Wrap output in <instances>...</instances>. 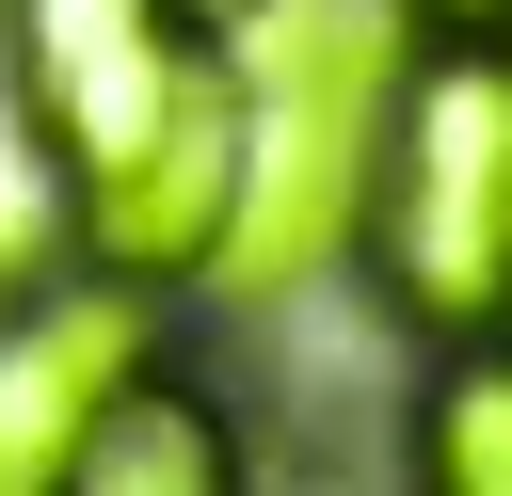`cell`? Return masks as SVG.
<instances>
[{"mask_svg": "<svg viewBox=\"0 0 512 496\" xmlns=\"http://www.w3.org/2000/svg\"><path fill=\"white\" fill-rule=\"evenodd\" d=\"M240 464H256V416H240V400H224V384L160 336V352L96 400V432H80V464H64V480H112V496H192V480H240Z\"/></svg>", "mask_w": 512, "mask_h": 496, "instance_id": "5", "label": "cell"}, {"mask_svg": "<svg viewBox=\"0 0 512 496\" xmlns=\"http://www.w3.org/2000/svg\"><path fill=\"white\" fill-rule=\"evenodd\" d=\"M400 464H416L432 496H512V336H448V352H416Z\"/></svg>", "mask_w": 512, "mask_h": 496, "instance_id": "6", "label": "cell"}, {"mask_svg": "<svg viewBox=\"0 0 512 496\" xmlns=\"http://www.w3.org/2000/svg\"><path fill=\"white\" fill-rule=\"evenodd\" d=\"M192 16H208V32H256V16H272V0H192Z\"/></svg>", "mask_w": 512, "mask_h": 496, "instance_id": "8", "label": "cell"}, {"mask_svg": "<svg viewBox=\"0 0 512 496\" xmlns=\"http://www.w3.org/2000/svg\"><path fill=\"white\" fill-rule=\"evenodd\" d=\"M352 288L400 352L512 336V48L496 32H416L400 48L368 208H352Z\"/></svg>", "mask_w": 512, "mask_h": 496, "instance_id": "3", "label": "cell"}, {"mask_svg": "<svg viewBox=\"0 0 512 496\" xmlns=\"http://www.w3.org/2000/svg\"><path fill=\"white\" fill-rule=\"evenodd\" d=\"M400 32H496L512 48V0H400Z\"/></svg>", "mask_w": 512, "mask_h": 496, "instance_id": "7", "label": "cell"}, {"mask_svg": "<svg viewBox=\"0 0 512 496\" xmlns=\"http://www.w3.org/2000/svg\"><path fill=\"white\" fill-rule=\"evenodd\" d=\"M400 48H416L400 0H272L240 32V208H224V256L192 304L304 320L320 288H352V208H368Z\"/></svg>", "mask_w": 512, "mask_h": 496, "instance_id": "2", "label": "cell"}, {"mask_svg": "<svg viewBox=\"0 0 512 496\" xmlns=\"http://www.w3.org/2000/svg\"><path fill=\"white\" fill-rule=\"evenodd\" d=\"M0 112L48 176V224L192 304L240 208V32L192 0H0Z\"/></svg>", "mask_w": 512, "mask_h": 496, "instance_id": "1", "label": "cell"}, {"mask_svg": "<svg viewBox=\"0 0 512 496\" xmlns=\"http://www.w3.org/2000/svg\"><path fill=\"white\" fill-rule=\"evenodd\" d=\"M160 336H176L160 288L96 272L48 208H16V224H0V496H48V480L80 464V432H96V400H112Z\"/></svg>", "mask_w": 512, "mask_h": 496, "instance_id": "4", "label": "cell"}]
</instances>
